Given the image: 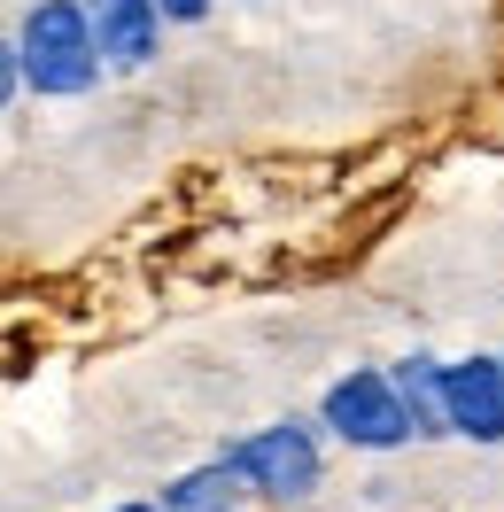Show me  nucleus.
<instances>
[{
	"instance_id": "1",
	"label": "nucleus",
	"mask_w": 504,
	"mask_h": 512,
	"mask_svg": "<svg viewBox=\"0 0 504 512\" xmlns=\"http://www.w3.org/2000/svg\"><path fill=\"white\" fill-rule=\"evenodd\" d=\"M16 78L39 101H78L101 86V55H94V32H86L78 0H39L24 16V32H16Z\"/></svg>"
},
{
	"instance_id": "2",
	"label": "nucleus",
	"mask_w": 504,
	"mask_h": 512,
	"mask_svg": "<svg viewBox=\"0 0 504 512\" xmlns=\"http://www.w3.org/2000/svg\"><path fill=\"white\" fill-rule=\"evenodd\" d=\"M218 458L241 474L249 497H311V489H318V435H311V427H295V419L249 427V435L225 443Z\"/></svg>"
},
{
	"instance_id": "3",
	"label": "nucleus",
	"mask_w": 504,
	"mask_h": 512,
	"mask_svg": "<svg viewBox=\"0 0 504 512\" xmlns=\"http://www.w3.org/2000/svg\"><path fill=\"white\" fill-rule=\"evenodd\" d=\"M318 419H326V427H334L349 450H404V443H411L404 404H396L388 373H373V365H357V373H342V381L326 388Z\"/></svg>"
},
{
	"instance_id": "4",
	"label": "nucleus",
	"mask_w": 504,
	"mask_h": 512,
	"mask_svg": "<svg viewBox=\"0 0 504 512\" xmlns=\"http://www.w3.org/2000/svg\"><path fill=\"white\" fill-rule=\"evenodd\" d=\"M442 419H450V435H466V443H481V450L504 443V373H497V357L442 365Z\"/></svg>"
},
{
	"instance_id": "5",
	"label": "nucleus",
	"mask_w": 504,
	"mask_h": 512,
	"mask_svg": "<svg viewBox=\"0 0 504 512\" xmlns=\"http://www.w3.org/2000/svg\"><path fill=\"white\" fill-rule=\"evenodd\" d=\"M86 8V32H94L101 70H148L163 47V16L156 0H78Z\"/></svg>"
},
{
	"instance_id": "6",
	"label": "nucleus",
	"mask_w": 504,
	"mask_h": 512,
	"mask_svg": "<svg viewBox=\"0 0 504 512\" xmlns=\"http://www.w3.org/2000/svg\"><path fill=\"white\" fill-rule=\"evenodd\" d=\"M388 388H396V404H404L411 443H442V435H450V419H442V357L411 350L404 365H388Z\"/></svg>"
},
{
	"instance_id": "7",
	"label": "nucleus",
	"mask_w": 504,
	"mask_h": 512,
	"mask_svg": "<svg viewBox=\"0 0 504 512\" xmlns=\"http://www.w3.org/2000/svg\"><path fill=\"white\" fill-rule=\"evenodd\" d=\"M241 474L225 466V458H210V466H194V474H179L171 489H163L156 512H241Z\"/></svg>"
},
{
	"instance_id": "8",
	"label": "nucleus",
	"mask_w": 504,
	"mask_h": 512,
	"mask_svg": "<svg viewBox=\"0 0 504 512\" xmlns=\"http://www.w3.org/2000/svg\"><path fill=\"white\" fill-rule=\"evenodd\" d=\"M24 94V78H16V39H0V109Z\"/></svg>"
},
{
	"instance_id": "9",
	"label": "nucleus",
	"mask_w": 504,
	"mask_h": 512,
	"mask_svg": "<svg viewBox=\"0 0 504 512\" xmlns=\"http://www.w3.org/2000/svg\"><path fill=\"white\" fill-rule=\"evenodd\" d=\"M156 16H163V24H202L210 0H156Z\"/></svg>"
},
{
	"instance_id": "10",
	"label": "nucleus",
	"mask_w": 504,
	"mask_h": 512,
	"mask_svg": "<svg viewBox=\"0 0 504 512\" xmlns=\"http://www.w3.org/2000/svg\"><path fill=\"white\" fill-rule=\"evenodd\" d=\"M109 512H156V505H140V497H132V505H109Z\"/></svg>"
},
{
	"instance_id": "11",
	"label": "nucleus",
	"mask_w": 504,
	"mask_h": 512,
	"mask_svg": "<svg viewBox=\"0 0 504 512\" xmlns=\"http://www.w3.org/2000/svg\"><path fill=\"white\" fill-rule=\"evenodd\" d=\"M497 373H504V357H497Z\"/></svg>"
}]
</instances>
